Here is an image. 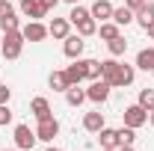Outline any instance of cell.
Returning <instances> with one entry per match:
<instances>
[{
	"mask_svg": "<svg viewBox=\"0 0 154 151\" xmlns=\"http://www.w3.org/2000/svg\"><path fill=\"white\" fill-rule=\"evenodd\" d=\"M36 142H38V136H36V131H30V125H18L15 128V145L21 151H30Z\"/></svg>",
	"mask_w": 154,
	"mask_h": 151,
	"instance_id": "5b68a950",
	"label": "cell"
},
{
	"mask_svg": "<svg viewBox=\"0 0 154 151\" xmlns=\"http://www.w3.org/2000/svg\"><path fill=\"white\" fill-rule=\"evenodd\" d=\"M83 65H86V80L92 83V80H101V62L98 59H83Z\"/></svg>",
	"mask_w": 154,
	"mask_h": 151,
	"instance_id": "d4e9b609",
	"label": "cell"
},
{
	"mask_svg": "<svg viewBox=\"0 0 154 151\" xmlns=\"http://www.w3.org/2000/svg\"><path fill=\"white\" fill-rule=\"evenodd\" d=\"M38 3H42V6L51 12V9H57V3H59V0H38Z\"/></svg>",
	"mask_w": 154,
	"mask_h": 151,
	"instance_id": "d6a6232c",
	"label": "cell"
},
{
	"mask_svg": "<svg viewBox=\"0 0 154 151\" xmlns=\"http://www.w3.org/2000/svg\"><path fill=\"white\" fill-rule=\"evenodd\" d=\"M98 36L104 39V42H113L116 36H122V33H119V24H116V21H101V27H98Z\"/></svg>",
	"mask_w": 154,
	"mask_h": 151,
	"instance_id": "44dd1931",
	"label": "cell"
},
{
	"mask_svg": "<svg viewBox=\"0 0 154 151\" xmlns=\"http://www.w3.org/2000/svg\"><path fill=\"white\" fill-rule=\"evenodd\" d=\"M136 68L142 71H154V48H142L136 54Z\"/></svg>",
	"mask_w": 154,
	"mask_h": 151,
	"instance_id": "ac0fdd59",
	"label": "cell"
},
{
	"mask_svg": "<svg viewBox=\"0 0 154 151\" xmlns=\"http://www.w3.org/2000/svg\"><path fill=\"white\" fill-rule=\"evenodd\" d=\"M151 74H154V71H151Z\"/></svg>",
	"mask_w": 154,
	"mask_h": 151,
	"instance_id": "7bdbcfd3",
	"label": "cell"
},
{
	"mask_svg": "<svg viewBox=\"0 0 154 151\" xmlns=\"http://www.w3.org/2000/svg\"><path fill=\"white\" fill-rule=\"evenodd\" d=\"M36 136L42 139V142H54L59 136V122L51 116V119H42L38 122V128H36Z\"/></svg>",
	"mask_w": 154,
	"mask_h": 151,
	"instance_id": "277c9868",
	"label": "cell"
},
{
	"mask_svg": "<svg viewBox=\"0 0 154 151\" xmlns=\"http://www.w3.org/2000/svg\"><path fill=\"white\" fill-rule=\"evenodd\" d=\"M134 77H136V65L122 62V65H119V74H116V86H131Z\"/></svg>",
	"mask_w": 154,
	"mask_h": 151,
	"instance_id": "9a60e30c",
	"label": "cell"
},
{
	"mask_svg": "<svg viewBox=\"0 0 154 151\" xmlns=\"http://www.w3.org/2000/svg\"><path fill=\"white\" fill-rule=\"evenodd\" d=\"M9 98H12V89L6 83H0V104H9Z\"/></svg>",
	"mask_w": 154,
	"mask_h": 151,
	"instance_id": "4dcf8cb0",
	"label": "cell"
},
{
	"mask_svg": "<svg viewBox=\"0 0 154 151\" xmlns=\"http://www.w3.org/2000/svg\"><path fill=\"white\" fill-rule=\"evenodd\" d=\"M6 125H12V110H9V104H0V128H6Z\"/></svg>",
	"mask_w": 154,
	"mask_h": 151,
	"instance_id": "f546056e",
	"label": "cell"
},
{
	"mask_svg": "<svg viewBox=\"0 0 154 151\" xmlns=\"http://www.w3.org/2000/svg\"><path fill=\"white\" fill-rule=\"evenodd\" d=\"M45 151H62V148H54V145H51V148H45Z\"/></svg>",
	"mask_w": 154,
	"mask_h": 151,
	"instance_id": "8d00e7d4",
	"label": "cell"
},
{
	"mask_svg": "<svg viewBox=\"0 0 154 151\" xmlns=\"http://www.w3.org/2000/svg\"><path fill=\"white\" fill-rule=\"evenodd\" d=\"M101 151H116V148H101Z\"/></svg>",
	"mask_w": 154,
	"mask_h": 151,
	"instance_id": "60d3db41",
	"label": "cell"
},
{
	"mask_svg": "<svg viewBox=\"0 0 154 151\" xmlns=\"http://www.w3.org/2000/svg\"><path fill=\"white\" fill-rule=\"evenodd\" d=\"M74 27H77V33H80L83 39H86V36H95V33H98V21L92 18V15H89V18H83V21H77Z\"/></svg>",
	"mask_w": 154,
	"mask_h": 151,
	"instance_id": "cb8c5ba5",
	"label": "cell"
},
{
	"mask_svg": "<svg viewBox=\"0 0 154 151\" xmlns=\"http://www.w3.org/2000/svg\"><path fill=\"white\" fill-rule=\"evenodd\" d=\"M48 83H51V89L54 92H68V77H65V71H51V77H48Z\"/></svg>",
	"mask_w": 154,
	"mask_h": 151,
	"instance_id": "ffe728a7",
	"label": "cell"
},
{
	"mask_svg": "<svg viewBox=\"0 0 154 151\" xmlns=\"http://www.w3.org/2000/svg\"><path fill=\"white\" fill-rule=\"evenodd\" d=\"M145 3H148V0H125V6H131V9H142V6H145Z\"/></svg>",
	"mask_w": 154,
	"mask_h": 151,
	"instance_id": "1f68e13d",
	"label": "cell"
},
{
	"mask_svg": "<svg viewBox=\"0 0 154 151\" xmlns=\"http://www.w3.org/2000/svg\"><path fill=\"white\" fill-rule=\"evenodd\" d=\"M3 6H6V0H0V12H3Z\"/></svg>",
	"mask_w": 154,
	"mask_h": 151,
	"instance_id": "74e56055",
	"label": "cell"
},
{
	"mask_svg": "<svg viewBox=\"0 0 154 151\" xmlns=\"http://www.w3.org/2000/svg\"><path fill=\"white\" fill-rule=\"evenodd\" d=\"M145 33H148V36L154 39V21H151V24H148V27H145Z\"/></svg>",
	"mask_w": 154,
	"mask_h": 151,
	"instance_id": "836d02e7",
	"label": "cell"
},
{
	"mask_svg": "<svg viewBox=\"0 0 154 151\" xmlns=\"http://www.w3.org/2000/svg\"><path fill=\"white\" fill-rule=\"evenodd\" d=\"M24 33L21 30H9V33H3V42H0V54L3 59H18L21 51H24Z\"/></svg>",
	"mask_w": 154,
	"mask_h": 151,
	"instance_id": "6da1fadb",
	"label": "cell"
},
{
	"mask_svg": "<svg viewBox=\"0 0 154 151\" xmlns=\"http://www.w3.org/2000/svg\"><path fill=\"white\" fill-rule=\"evenodd\" d=\"M110 83L107 80H92L89 83V89H86V101H92V104H104L107 98H110Z\"/></svg>",
	"mask_w": 154,
	"mask_h": 151,
	"instance_id": "3957f363",
	"label": "cell"
},
{
	"mask_svg": "<svg viewBox=\"0 0 154 151\" xmlns=\"http://www.w3.org/2000/svg\"><path fill=\"white\" fill-rule=\"evenodd\" d=\"M122 119H125V125H128V128H134V131H139L142 125H148V110H142L139 104H131V107H125V113H122Z\"/></svg>",
	"mask_w": 154,
	"mask_h": 151,
	"instance_id": "7a4b0ae2",
	"label": "cell"
},
{
	"mask_svg": "<svg viewBox=\"0 0 154 151\" xmlns=\"http://www.w3.org/2000/svg\"><path fill=\"white\" fill-rule=\"evenodd\" d=\"M83 128H86L89 133H98L101 128H107V125H104V113H98V110L95 113H86L83 116Z\"/></svg>",
	"mask_w": 154,
	"mask_h": 151,
	"instance_id": "e0dca14e",
	"label": "cell"
},
{
	"mask_svg": "<svg viewBox=\"0 0 154 151\" xmlns=\"http://www.w3.org/2000/svg\"><path fill=\"white\" fill-rule=\"evenodd\" d=\"M110 21H116L119 27H128V24H134V9H131V6L113 9V18H110Z\"/></svg>",
	"mask_w": 154,
	"mask_h": 151,
	"instance_id": "7402d4cb",
	"label": "cell"
},
{
	"mask_svg": "<svg viewBox=\"0 0 154 151\" xmlns=\"http://www.w3.org/2000/svg\"><path fill=\"white\" fill-rule=\"evenodd\" d=\"M136 104H139L142 110H148V113H151V110H154V89H142L139 98H136Z\"/></svg>",
	"mask_w": 154,
	"mask_h": 151,
	"instance_id": "484cf974",
	"label": "cell"
},
{
	"mask_svg": "<svg viewBox=\"0 0 154 151\" xmlns=\"http://www.w3.org/2000/svg\"><path fill=\"white\" fill-rule=\"evenodd\" d=\"M65 77H68L71 86H80V80H86V65H83V59H74V62L65 68Z\"/></svg>",
	"mask_w": 154,
	"mask_h": 151,
	"instance_id": "4fadbf2b",
	"label": "cell"
},
{
	"mask_svg": "<svg viewBox=\"0 0 154 151\" xmlns=\"http://www.w3.org/2000/svg\"><path fill=\"white\" fill-rule=\"evenodd\" d=\"M116 151H136V148H134V145H119Z\"/></svg>",
	"mask_w": 154,
	"mask_h": 151,
	"instance_id": "e575fe53",
	"label": "cell"
},
{
	"mask_svg": "<svg viewBox=\"0 0 154 151\" xmlns=\"http://www.w3.org/2000/svg\"><path fill=\"white\" fill-rule=\"evenodd\" d=\"M134 21L142 27V30H145V27L154 21V3H145L142 9H136V12H134Z\"/></svg>",
	"mask_w": 154,
	"mask_h": 151,
	"instance_id": "d6986e66",
	"label": "cell"
},
{
	"mask_svg": "<svg viewBox=\"0 0 154 151\" xmlns=\"http://www.w3.org/2000/svg\"><path fill=\"white\" fill-rule=\"evenodd\" d=\"M148 125H151V128H154V110H151V113H148Z\"/></svg>",
	"mask_w": 154,
	"mask_h": 151,
	"instance_id": "d590c367",
	"label": "cell"
},
{
	"mask_svg": "<svg viewBox=\"0 0 154 151\" xmlns=\"http://www.w3.org/2000/svg\"><path fill=\"white\" fill-rule=\"evenodd\" d=\"M18 9L27 15V18H33V21H38V18H45V15H48V9H45L38 0H21Z\"/></svg>",
	"mask_w": 154,
	"mask_h": 151,
	"instance_id": "30bf717a",
	"label": "cell"
},
{
	"mask_svg": "<svg viewBox=\"0 0 154 151\" xmlns=\"http://www.w3.org/2000/svg\"><path fill=\"white\" fill-rule=\"evenodd\" d=\"M21 33H24L27 42H45V39H48V27H45L42 21H30V24L21 27Z\"/></svg>",
	"mask_w": 154,
	"mask_h": 151,
	"instance_id": "ba28073f",
	"label": "cell"
},
{
	"mask_svg": "<svg viewBox=\"0 0 154 151\" xmlns=\"http://www.w3.org/2000/svg\"><path fill=\"white\" fill-rule=\"evenodd\" d=\"M98 139H101V148H119L122 142H119V131L113 128H101L98 131Z\"/></svg>",
	"mask_w": 154,
	"mask_h": 151,
	"instance_id": "2e32d148",
	"label": "cell"
},
{
	"mask_svg": "<svg viewBox=\"0 0 154 151\" xmlns=\"http://www.w3.org/2000/svg\"><path fill=\"white\" fill-rule=\"evenodd\" d=\"M119 142H122V145H134V142H136V131H134V128H128V125L119 128Z\"/></svg>",
	"mask_w": 154,
	"mask_h": 151,
	"instance_id": "83f0119b",
	"label": "cell"
},
{
	"mask_svg": "<svg viewBox=\"0 0 154 151\" xmlns=\"http://www.w3.org/2000/svg\"><path fill=\"white\" fill-rule=\"evenodd\" d=\"M3 151H21V148H3Z\"/></svg>",
	"mask_w": 154,
	"mask_h": 151,
	"instance_id": "ab89813d",
	"label": "cell"
},
{
	"mask_svg": "<svg viewBox=\"0 0 154 151\" xmlns=\"http://www.w3.org/2000/svg\"><path fill=\"white\" fill-rule=\"evenodd\" d=\"M83 18H89V9H86V6H80V3H74V6H71L68 21H71V24H77V21H83Z\"/></svg>",
	"mask_w": 154,
	"mask_h": 151,
	"instance_id": "f1b7e54d",
	"label": "cell"
},
{
	"mask_svg": "<svg viewBox=\"0 0 154 151\" xmlns=\"http://www.w3.org/2000/svg\"><path fill=\"white\" fill-rule=\"evenodd\" d=\"M65 3H71V6H74V3H80V0H65Z\"/></svg>",
	"mask_w": 154,
	"mask_h": 151,
	"instance_id": "f35d334b",
	"label": "cell"
},
{
	"mask_svg": "<svg viewBox=\"0 0 154 151\" xmlns=\"http://www.w3.org/2000/svg\"><path fill=\"white\" fill-rule=\"evenodd\" d=\"M30 113L36 116V122H42V119H51V116H54V110H51V101H48V98H33V101H30Z\"/></svg>",
	"mask_w": 154,
	"mask_h": 151,
	"instance_id": "8fae6325",
	"label": "cell"
},
{
	"mask_svg": "<svg viewBox=\"0 0 154 151\" xmlns=\"http://www.w3.org/2000/svg\"><path fill=\"white\" fill-rule=\"evenodd\" d=\"M86 101V89H80V86H68V92H65V104L68 107H80Z\"/></svg>",
	"mask_w": 154,
	"mask_h": 151,
	"instance_id": "603a6c76",
	"label": "cell"
},
{
	"mask_svg": "<svg viewBox=\"0 0 154 151\" xmlns=\"http://www.w3.org/2000/svg\"><path fill=\"white\" fill-rule=\"evenodd\" d=\"M83 48H86V42H83V36L77 33V36H65V45H62V54L68 59H80V54H83Z\"/></svg>",
	"mask_w": 154,
	"mask_h": 151,
	"instance_id": "8992f818",
	"label": "cell"
},
{
	"mask_svg": "<svg viewBox=\"0 0 154 151\" xmlns=\"http://www.w3.org/2000/svg\"><path fill=\"white\" fill-rule=\"evenodd\" d=\"M0 42H3V36H0Z\"/></svg>",
	"mask_w": 154,
	"mask_h": 151,
	"instance_id": "b9f144b4",
	"label": "cell"
},
{
	"mask_svg": "<svg viewBox=\"0 0 154 151\" xmlns=\"http://www.w3.org/2000/svg\"><path fill=\"white\" fill-rule=\"evenodd\" d=\"M0 30H3V33H9V30H21L18 12H15V6H12V3H6V6H3V12H0Z\"/></svg>",
	"mask_w": 154,
	"mask_h": 151,
	"instance_id": "52a82bcc",
	"label": "cell"
},
{
	"mask_svg": "<svg viewBox=\"0 0 154 151\" xmlns=\"http://www.w3.org/2000/svg\"><path fill=\"white\" fill-rule=\"evenodd\" d=\"M107 48H110V54H113V57H125V51H128V42H125L122 36H116L113 42H107Z\"/></svg>",
	"mask_w": 154,
	"mask_h": 151,
	"instance_id": "4316f807",
	"label": "cell"
},
{
	"mask_svg": "<svg viewBox=\"0 0 154 151\" xmlns=\"http://www.w3.org/2000/svg\"><path fill=\"white\" fill-rule=\"evenodd\" d=\"M71 33V21L68 18H54L48 24V36H54L57 42H65V36Z\"/></svg>",
	"mask_w": 154,
	"mask_h": 151,
	"instance_id": "9c48e42d",
	"label": "cell"
},
{
	"mask_svg": "<svg viewBox=\"0 0 154 151\" xmlns=\"http://www.w3.org/2000/svg\"><path fill=\"white\" fill-rule=\"evenodd\" d=\"M89 15L95 21H110L113 18V3H110V0H95L92 9H89Z\"/></svg>",
	"mask_w": 154,
	"mask_h": 151,
	"instance_id": "7c38bea8",
	"label": "cell"
},
{
	"mask_svg": "<svg viewBox=\"0 0 154 151\" xmlns=\"http://www.w3.org/2000/svg\"><path fill=\"white\" fill-rule=\"evenodd\" d=\"M119 65H122V62H119V59H104V62H101V80H107V83H110V86H116V74H119Z\"/></svg>",
	"mask_w": 154,
	"mask_h": 151,
	"instance_id": "5bb4252c",
	"label": "cell"
}]
</instances>
